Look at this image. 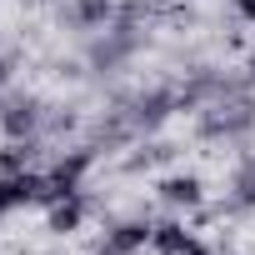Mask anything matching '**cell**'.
Listing matches in <instances>:
<instances>
[{
  "instance_id": "6da1fadb",
  "label": "cell",
  "mask_w": 255,
  "mask_h": 255,
  "mask_svg": "<svg viewBox=\"0 0 255 255\" xmlns=\"http://www.w3.org/2000/svg\"><path fill=\"white\" fill-rule=\"evenodd\" d=\"M240 10H245V15H250V20H255V0H240Z\"/></svg>"
}]
</instances>
